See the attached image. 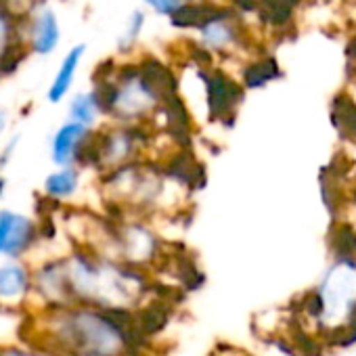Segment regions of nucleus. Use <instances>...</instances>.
Returning <instances> with one entry per match:
<instances>
[{
  "label": "nucleus",
  "instance_id": "obj_1",
  "mask_svg": "<svg viewBox=\"0 0 356 356\" xmlns=\"http://www.w3.org/2000/svg\"><path fill=\"white\" fill-rule=\"evenodd\" d=\"M24 339L57 356H145L136 321L90 306L32 310Z\"/></svg>",
  "mask_w": 356,
  "mask_h": 356
},
{
  "label": "nucleus",
  "instance_id": "obj_12",
  "mask_svg": "<svg viewBox=\"0 0 356 356\" xmlns=\"http://www.w3.org/2000/svg\"><path fill=\"white\" fill-rule=\"evenodd\" d=\"M59 42V26H57V17L53 11H44L36 26H34V36H32V49L38 55H49L55 51Z\"/></svg>",
  "mask_w": 356,
  "mask_h": 356
},
{
  "label": "nucleus",
  "instance_id": "obj_16",
  "mask_svg": "<svg viewBox=\"0 0 356 356\" xmlns=\"http://www.w3.org/2000/svg\"><path fill=\"white\" fill-rule=\"evenodd\" d=\"M331 248L343 260L356 256V233L350 225H337L331 229Z\"/></svg>",
  "mask_w": 356,
  "mask_h": 356
},
{
  "label": "nucleus",
  "instance_id": "obj_10",
  "mask_svg": "<svg viewBox=\"0 0 356 356\" xmlns=\"http://www.w3.org/2000/svg\"><path fill=\"white\" fill-rule=\"evenodd\" d=\"M84 53H86V47L84 44H78V47H74L65 55L63 63L57 70V76L53 78V82H51V86L47 90L49 103H61L70 95L72 86H74V80H76V72L80 67V61H82Z\"/></svg>",
  "mask_w": 356,
  "mask_h": 356
},
{
  "label": "nucleus",
  "instance_id": "obj_19",
  "mask_svg": "<svg viewBox=\"0 0 356 356\" xmlns=\"http://www.w3.org/2000/svg\"><path fill=\"white\" fill-rule=\"evenodd\" d=\"M19 143H22V134H13L7 140H3V147H0V174H3L15 159Z\"/></svg>",
  "mask_w": 356,
  "mask_h": 356
},
{
  "label": "nucleus",
  "instance_id": "obj_18",
  "mask_svg": "<svg viewBox=\"0 0 356 356\" xmlns=\"http://www.w3.org/2000/svg\"><path fill=\"white\" fill-rule=\"evenodd\" d=\"M0 356H57L24 337H19L17 341H7L0 343Z\"/></svg>",
  "mask_w": 356,
  "mask_h": 356
},
{
  "label": "nucleus",
  "instance_id": "obj_6",
  "mask_svg": "<svg viewBox=\"0 0 356 356\" xmlns=\"http://www.w3.org/2000/svg\"><path fill=\"white\" fill-rule=\"evenodd\" d=\"M44 239L42 220L17 212L11 208H0V258L32 260V254Z\"/></svg>",
  "mask_w": 356,
  "mask_h": 356
},
{
  "label": "nucleus",
  "instance_id": "obj_24",
  "mask_svg": "<svg viewBox=\"0 0 356 356\" xmlns=\"http://www.w3.org/2000/svg\"><path fill=\"white\" fill-rule=\"evenodd\" d=\"M11 44H15V42L9 40V24L5 19V13H0V55H3Z\"/></svg>",
  "mask_w": 356,
  "mask_h": 356
},
{
  "label": "nucleus",
  "instance_id": "obj_14",
  "mask_svg": "<svg viewBox=\"0 0 356 356\" xmlns=\"http://www.w3.org/2000/svg\"><path fill=\"white\" fill-rule=\"evenodd\" d=\"M298 5V0H260L258 11L262 19L270 26H285L291 17L293 7Z\"/></svg>",
  "mask_w": 356,
  "mask_h": 356
},
{
  "label": "nucleus",
  "instance_id": "obj_22",
  "mask_svg": "<svg viewBox=\"0 0 356 356\" xmlns=\"http://www.w3.org/2000/svg\"><path fill=\"white\" fill-rule=\"evenodd\" d=\"M145 3L151 5L161 15H172L178 7H181V0H145Z\"/></svg>",
  "mask_w": 356,
  "mask_h": 356
},
{
  "label": "nucleus",
  "instance_id": "obj_26",
  "mask_svg": "<svg viewBox=\"0 0 356 356\" xmlns=\"http://www.w3.org/2000/svg\"><path fill=\"white\" fill-rule=\"evenodd\" d=\"M5 195H7V178L5 174H0V202L5 200Z\"/></svg>",
  "mask_w": 356,
  "mask_h": 356
},
{
  "label": "nucleus",
  "instance_id": "obj_20",
  "mask_svg": "<svg viewBox=\"0 0 356 356\" xmlns=\"http://www.w3.org/2000/svg\"><path fill=\"white\" fill-rule=\"evenodd\" d=\"M143 22H145V15H143V13H134V15H132V22H130V26H128V32H126V36H124V40H122V51L130 49L132 42H136V36H138V32H140Z\"/></svg>",
  "mask_w": 356,
  "mask_h": 356
},
{
  "label": "nucleus",
  "instance_id": "obj_25",
  "mask_svg": "<svg viewBox=\"0 0 356 356\" xmlns=\"http://www.w3.org/2000/svg\"><path fill=\"white\" fill-rule=\"evenodd\" d=\"M11 126V111L0 105V138H5Z\"/></svg>",
  "mask_w": 356,
  "mask_h": 356
},
{
  "label": "nucleus",
  "instance_id": "obj_2",
  "mask_svg": "<svg viewBox=\"0 0 356 356\" xmlns=\"http://www.w3.org/2000/svg\"><path fill=\"white\" fill-rule=\"evenodd\" d=\"M67 304L99 308L136 321L155 302V279L115 258L70 248L59 254Z\"/></svg>",
  "mask_w": 356,
  "mask_h": 356
},
{
  "label": "nucleus",
  "instance_id": "obj_3",
  "mask_svg": "<svg viewBox=\"0 0 356 356\" xmlns=\"http://www.w3.org/2000/svg\"><path fill=\"white\" fill-rule=\"evenodd\" d=\"M101 202L113 216L145 220L172 214L178 208L181 185L157 161H138L97 176Z\"/></svg>",
  "mask_w": 356,
  "mask_h": 356
},
{
  "label": "nucleus",
  "instance_id": "obj_17",
  "mask_svg": "<svg viewBox=\"0 0 356 356\" xmlns=\"http://www.w3.org/2000/svg\"><path fill=\"white\" fill-rule=\"evenodd\" d=\"M279 76V67L275 63V59H262V61H256L252 65H248V70L243 72V78H245V84L250 88H258L262 84H266L268 80L277 78Z\"/></svg>",
  "mask_w": 356,
  "mask_h": 356
},
{
  "label": "nucleus",
  "instance_id": "obj_8",
  "mask_svg": "<svg viewBox=\"0 0 356 356\" xmlns=\"http://www.w3.org/2000/svg\"><path fill=\"white\" fill-rule=\"evenodd\" d=\"M84 191L82 168H53L42 181L40 195L51 206H72Z\"/></svg>",
  "mask_w": 356,
  "mask_h": 356
},
{
  "label": "nucleus",
  "instance_id": "obj_21",
  "mask_svg": "<svg viewBox=\"0 0 356 356\" xmlns=\"http://www.w3.org/2000/svg\"><path fill=\"white\" fill-rule=\"evenodd\" d=\"M293 339H296V343L300 346V352H302V354H306V356H321V348L316 346V341H314L312 337H308V335H304L302 331H298V333L293 335Z\"/></svg>",
  "mask_w": 356,
  "mask_h": 356
},
{
  "label": "nucleus",
  "instance_id": "obj_11",
  "mask_svg": "<svg viewBox=\"0 0 356 356\" xmlns=\"http://www.w3.org/2000/svg\"><path fill=\"white\" fill-rule=\"evenodd\" d=\"M103 105L92 90L88 92H78L70 99V105H67V122H74V124H80L84 128H90V130H97L99 128V122L103 120Z\"/></svg>",
  "mask_w": 356,
  "mask_h": 356
},
{
  "label": "nucleus",
  "instance_id": "obj_4",
  "mask_svg": "<svg viewBox=\"0 0 356 356\" xmlns=\"http://www.w3.org/2000/svg\"><path fill=\"white\" fill-rule=\"evenodd\" d=\"M151 147L153 130L122 124H105L103 128L95 130L86 170L101 176L130 163L149 161Z\"/></svg>",
  "mask_w": 356,
  "mask_h": 356
},
{
  "label": "nucleus",
  "instance_id": "obj_5",
  "mask_svg": "<svg viewBox=\"0 0 356 356\" xmlns=\"http://www.w3.org/2000/svg\"><path fill=\"white\" fill-rule=\"evenodd\" d=\"M34 308V266L32 260H0V314L28 316Z\"/></svg>",
  "mask_w": 356,
  "mask_h": 356
},
{
  "label": "nucleus",
  "instance_id": "obj_27",
  "mask_svg": "<svg viewBox=\"0 0 356 356\" xmlns=\"http://www.w3.org/2000/svg\"><path fill=\"white\" fill-rule=\"evenodd\" d=\"M0 260H3V258H0Z\"/></svg>",
  "mask_w": 356,
  "mask_h": 356
},
{
  "label": "nucleus",
  "instance_id": "obj_7",
  "mask_svg": "<svg viewBox=\"0 0 356 356\" xmlns=\"http://www.w3.org/2000/svg\"><path fill=\"white\" fill-rule=\"evenodd\" d=\"M95 130L74 122H63L49 140V157L55 168H82L86 170Z\"/></svg>",
  "mask_w": 356,
  "mask_h": 356
},
{
  "label": "nucleus",
  "instance_id": "obj_13",
  "mask_svg": "<svg viewBox=\"0 0 356 356\" xmlns=\"http://www.w3.org/2000/svg\"><path fill=\"white\" fill-rule=\"evenodd\" d=\"M218 13L220 9H214L208 5H187V7L181 5L170 15V22L174 28H202Z\"/></svg>",
  "mask_w": 356,
  "mask_h": 356
},
{
  "label": "nucleus",
  "instance_id": "obj_9",
  "mask_svg": "<svg viewBox=\"0 0 356 356\" xmlns=\"http://www.w3.org/2000/svg\"><path fill=\"white\" fill-rule=\"evenodd\" d=\"M208 86V105L214 118H225L233 113L235 105L241 101L243 90L233 80L220 72H202Z\"/></svg>",
  "mask_w": 356,
  "mask_h": 356
},
{
  "label": "nucleus",
  "instance_id": "obj_15",
  "mask_svg": "<svg viewBox=\"0 0 356 356\" xmlns=\"http://www.w3.org/2000/svg\"><path fill=\"white\" fill-rule=\"evenodd\" d=\"M333 120L350 138H356V105L348 97H337L333 103Z\"/></svg>",
  "mask_w": 356,
  "mask_h": 356
},
{
  "label": "nucleus",
  "instance_id": "obj_23",
  "mask_svg": "<svg viewBox=\"0 0 356 356\" xmlns=\"http://www.w3.org/2000/svg\"><path fill=\"white\" fill-rule=\"evenodd\" d=\"M306 308L308 314L312 316H318L321 310H323V300L318 298V293H306V304H302Z\"/></svg>",
  "mask_w": 356,
  "mask_h": 356
}]
</instances>
